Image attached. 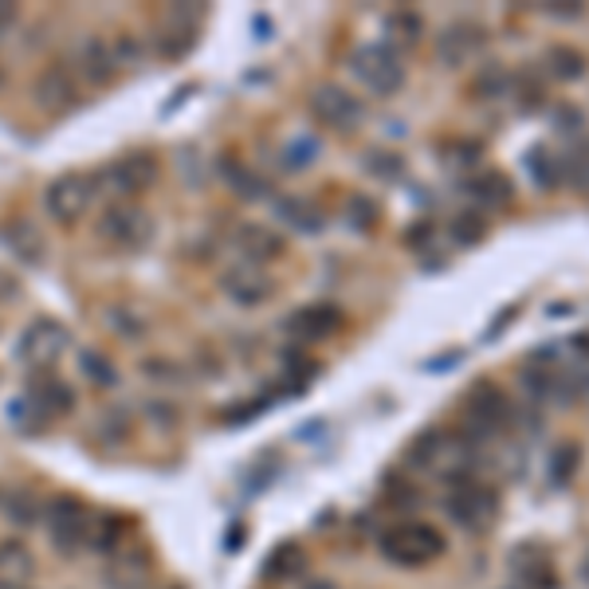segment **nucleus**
Here are the masks:
<instances>
[{"mask_svg":"<svg viewBox=\"0 0 589 589\" xmlns=\"http://www.w3.org/2000/svg\"><path fill=\"white\" fill-rule=\"evenodd\" d=\"M377 551H382L385 562L401 566V570H421V566H432L440 554L449 551L444 534L432 523H421V519H409V523H397L377 539Z\"/></svg>","mask_w":589,"mask_h":589,"instance_id":"1","label":"nucleus"},{"mask_svg":"<svg viewBox=\"0 0 589 589\" xmlns=\"http://www.w3.org/2000/svg\"><path fill=\"white\" fill-rule=\"evenodd\" d=\"M444 514H449L460 531H468V534L496 531L499 491L496 487L479 484V479H460V484L449 487V496H444Z\"/></svg>","mask_w":589,"mask_h":589,"instance_id":"2","label":"nucleus"},{"mask_svg":"<svg viewBox=\"0 0 589 589\" xmlns=\"http://www.w3.org/2000/svg\"><path fill=\"white\" fill-rule=\"evenodd\" d=\"M94 236L114 252H141L154 240V216L134 201H118V205L103 208Z\"/></svg>","mask_w":589,"mask_h":589,"instance_id":"3","label":"nucleus"},{"mask_svg":"<svg viewBox=\"0 0 589 589\" xmlns=\"http://www.w3.org/2000/svg\"><path fill=\"white\" fill-rule=\"evenodd\" d=\"M350 71L377 99H389L405 87V64L389 44H362L350 56Z\"/></svg>","mask_w":589,"mask_h":589,"instance_id":"4","label":"nucleus"},{"mask_svg":"<svg viewBox=\"0 0 589 589\" xmlns=\"http://www.w3.org/2000/svg\"><path fill=\"white\" fill-rule=\"evenodd\" d=\"M94 196H99V185L91 173H64L44 189V208L56 225H76L91 213Z\"/></svg>","mask_w":589,"mask_h":589,"instance_id":"5","label":"nucleus"},{"mask_svg":"<svg viewBox=\"0 0 589 589\" xmlns=\"http://www.w3.org/2000/svg\"><path fill=\"white\" fill-rule=\"evenodd\" d=\"M67 347H71V330L56 318H36L24 335H20V362L39 370V374H52L59 362H64Z\"/></svg>","mask_w":589,"mask_h":589,"instance_id":"6","label":"nucleus"},{"mask_svg":"<svg viewBox=\"0 0 589 589\" xmlns=\"http://www.w3.org/2000/svg\"><path fill=\"white\" fill-rule=\"evenodd\" d=\"M464 409H468V424L476 437H499L514 424V409L507 401V393L487 377L464 393Z\"/></svg>","mask_w":589,"mask_h":589,"instance_id":"7","label":"nucleus"},{"mask_svg":"<svg viewBox=\"0 0 589 589\" xmlns=\"http://www.w3.org/2000/svg\"><path fill=\"white\" fill-rule=\"evenodd\" d=\"M307 106L318 126H327V131H335V134H354L365 118L362 99H354L347 87H338V83H318L315 91H310Z\"/></svg>","mask_w":589,"mask_h":589,"instance_id":"8","label":"nucleus"},{"mask_svg":"<svg viewBox=\"0 0 589 589\" xmlns=\"http://www.w3.org/2000/svg\"><path fill=\"white\" fill-rule=\"evenodd\" d=\"M91 531H94V514L87 503H79V499H56V503L47 507V534H52V543L59 546V551H83V546H91Z\"/></svg>","mask_w":589,"mask_h":589,"instance_id":"9","label":"nucleus"},{"mask_svg":"<svg viewBox=\"0 0 589 589\" xmlns=\"http://www.w3.org/2000/svg\"><path fill=\"white\" fill-rule=\"evenodd\" d=\"M158 181V161L150 154H131V158H118L94 178V185L106 189V196H118V201H131V196L146 193V189Z\"/></svg>","mask_w":589,"mask_h":589,"instance_id":"10","label":"nucleus"},{"mask_svg":"<svg viewBox=\"0 0 589 589\" xmlns=\"http://www.w3.org/2000/svg\"><path fill=\"white\" fill-rule=\"evenodd\" d=\"M342 322H347V315L335 303H307V307H299L283 322V330H287V338L295 347H315V342L335 338L342 330Z\"/></svg>","mask_w":589,"mask_h":589,"instance_id":"11","label":"nucleus"},{"mask_svg":"<svg viewBox=\"0 0 589 589\" xmlns=\"http://www.w3.org/2000/svg\"><path fill=\"white\" fill-rule=\"evenodd\" d=\"M220 291H225V299H233L236 307L256 310L275 295V283H272V275L263 272V268H256V263H233V268H225V275H220Z\"/></svg>","mask_w":589,"mask_h":589,"instance_id":"12","label":"nucleus"},{"mask_svg":"<svg viewBox=\"0 0 589 589\" xmlns=\"http://www.w3.org/2000/svg\"><path fill=\"white\" fill-rule=\"evenodd\" d=\"M484 47H487V32L479 24H472V20H456V24H449L437 36V59L449 71H460V67H468L472 59L484 56Z\"/></svg>","mask_w":589,"mask_h":589,"instance_id":"13","label":"nucleus"},{"mask_svg":"<svg viewBox=\"0 0 589 589\" xmlns=\"http://www.w3.org/2000/svg\"><path fill=\"white\" fill-rule=\"evenodd\" d=\"M32 94H36V106L47 114H64L76 106L79 99V83H76V71L64 64H52L44 67L36 76V87H32Z\"/></svg>","mask_w":589,"mask_h":589,"instance_id":"14","label":"nucleus"},{"mask_svg":"<svg viewBox=\"0 0 589 589\" xmlns=\"http://www.w3.org/2000/svg\"><path fill=\"white\" fill-rule=\"evenodd\" d=\"M511 574L523 581L526 589H554L558 586V570H554V554L539 543H519L511 551Z\"/></svg>","mask_w":589,"mask_h":589,"instance_id":"15","label":"nucleus"},{"mask_svg":"<svg viewBox=\"0 0 589 589\" xmlns=\"http://www.w3.org/2000/svg\"><path fill=\"white\" fill-rule=\"evenodd\" d=\"M233 243H236V252L243 256V263H256V268H260V263H272V260H280L283 256V248H287V243H283V236L275 233L272 225H240L233 233Z\"/></svg>","mask_w":589,"mask_h":589,"instance_id":"16","label":"nucleus"},{"mask_svg":"<svg viewBox=\"0 0 589 589\" xmlns=\"http://www.w3.org/2000/svg\"><path fill=\"white\" fill-rule=\"evenodd\" d=\"M29 405L36 409L39 421H56V417H67V412L76 409V389L59 377L44 374L29 385Z\"/></svg>","mask_w":589,"mask_h":589,"instance_id":"17","label":"nucleus"},{"mask_svg":"<svg viewBox=\"0 0 589 589\" xmlns=\"http://www.w3.org/2000/svg\"><path fill=\"white\" fill-rule=\"evenodd\" d=\"M122 67L118 59H114V47L106 36H87L83 47H79V76L87 79V83L94 87H106L114 76H118Z\"/></svg>","mask_w":589,"mask_h":589,"instance_id":"18","label":"nucleus"},{"mask_svg":"<svg viewBox=\"0 0 589 589\" xmlns=\"http://www.w3.org/2000/svg\"><path fill=\"white\" fill-rule=\"evenodd\" d=\"M36 578V554L20 539L0 543V589H29Z\"/></svg>","mask_w":589,"mask_h":589,"instance_id":"19","label":"nucleus"},{"mask_svg":"<svg viewBox=\"0 0 589 589\" xmlns=\"http://www.w3.org/2000/svg\"><path fill=\"white\" fill-rule=\"evenodd\" d=\"M468 193L476 205L484 208H511L514 205V185L503 169H484L468 181Z\"/></svg>","mask_w":589,"mask_h":589,"instance_id":"20","label":"nucleus"},{"mask_svg":"<svg viewBox=\"0 0 589 589\" xmlns=\"http://www.w3.org/2000/svg\"><path fill=\"white\" fill-rule=\"evenodd\" d=\"M275 216L303 236H318L327 228L322 225V213H318L315 201H307V196H283V201H275Z\"/></svg>","mask_w":589,"mask_h":589,"instance_id":"21","label":"nucleus"},{"mask_svg":"<svg viewBox=\"0 0 589 589\" xmlns=\"http://www.w3.org/2000/svg\"><path fill=\"white\" fill-rule=\"evenodd\" d=\"M103 322L122 338V342H141V338L150 335V327H154L150 318L141 315L138 307H131V303H114V307H106Z\"/></svg>","mask_w":589,"mask_h":589,"instance_id":"22","label":"nucleus"},{"mask_svg":"<svg viewBox=\"0 0 589 589\" xmlns=\"http://www.w3.org/2000/svg\"><path fill=\"white\" fill-rule=\"evenodd\" d=\"M0 240H4V248H9L16 260H24V263L44 260V240H39L36 228L24 225V220H12V225L0 228Z\"/></svg>","mask_w":589,"mask_h":589,"instance_id":"23","label":"nucleus"},{"mask_svg":"<svg viewBox=\"0 0 589 589\" xmlns=\"http://www.w3.org/2000/svg\"><path fill=\"white\" fill-rule=\"evenodd\" d=\"M449 429H424L421 437L412 440L409 452H405V460H409L412 468H424V472H437L440 456H444V449H449Z\"/></svg>","mask_w":589,"mask_h":589,"instance_id":"24","label":"nucleus"},{"mask_svg":"<svg viewBox=\"0 0 589 589\" xmlns=\"http://www.w3.org/2000/svg\"><path fill=\"white\" fill-rule=\"evenodd\" d=\"M511 87H514V79H511V71H507V67L487 64V67H479L476 76H472L468 94H476V99H484V103H496V99H507V94H511Z\"/></svg>","mask_w":589,"mask_h":589,"instance_id":"25","label":"nucleus"},{"mask_svg":"<svg viewBox=\"0 0 589 589\" xmlns=\"http://www.w3.org/2000/svg\"><path fill=\"white\" fill-rule=\"evenodd\" d=\"M303 570H307V551L299 543L275 546L272 558H268V578L272 581H295Z\"/></svg>","mask_w":589,"mask_h":589,"instance_id":"26","label":"nucleus"},{"mask_svg":"<svg viewBox=\"0 0 589 589\" xmlns=\"http://www.w3.org/2000/svg\"><path fill=\"white\" fill-rule=\"evenodd\" d=\"M79 374L91 382L94 389H114L118 385V365L103 354V350H79Z\"/></svg>","mask_w":589,"mask_h":589,"instance_id":"27","label":"nucleus"},{"mask_svg":"<svg viewBox=\"0 0 589 589\" xmlns=\"http://www.w3.org/2000/svg\"><path fill=\"white\" fill-rule=\"evenodd\" d=\"M154 47H158L166 59L185 56L189 47H193V24H189V20H181V16H169L166 24H161L158 39H154Z\"/></svg>","mask_w":589,"mask_h":589,"instance_id":"28","label":"nucleus"},{"mask_svg":"<svg viewBox=\"0 0 589 589\" xmlns=\"http://www.w3.org/2000/svg\"><path fill=\"white\" fill-rule=\"evenodd\" d=\"M141 377L146 382H154V385H185L189 377H193V370H189L185 362H178V358H166V354H158V358H141Z\"/></svg>","mask_w":589,"mask_h":589,"instance_id":"29","label":"nucleus"},{"mask_svg":"<svg viewBox=\"0 0 589 589\" xmlns=\"http://www.w3.org/2000/svg\"><path fill=\"white\" fill-rule=\"evenodd\" d=\"M225 181L236 196H243V201H260V196L272 193L268 181H263L252 166H240V161H225Z\"/></svg>","mask_w":589,"mask_h":589,"instance_id":"30","label":"nucleus"},{"mask_svg":"<svg viewBox=\"0 0 589 589\" xmlns=\"http://www.w3.org/2000/svg\"><path fill=\"white\" fill-rule=\"evenodd\" d=\"M546 64H551L554 79H562V83H578L589 67L578 47H566V44H554L551 52H546Z\"/></svg>","mask_w":589,"mask_h":589,"instance_id":"31","label":"nucleus"},{"mask_svg":"<svg viewBox=\"0 0 589 589\" xmlns=\"http://www.w3.org/2000/svg\"><path fill=\"white\" fill-rule=\"evenodd\" d=\"M385 32L393 36V44L417 47V44H421L424 20L417 16V12H409V9H397V12H389V20H385ZM393 44H389V47H393Z\"/></svg>","mask_w":589,"mask_h":589,"instance_id":"32","label":"nucleus"},{"mask_svg":"<svg viewBox=\"0 0 589 589\" xmlns=\"http://www.w3.org/2000/svg\"><path fill=\"white\" fill-rule=\"evenodd\" d=\"M578 468H581V444L578 440H566V444H558L554 449V456H551V479L558 487H566L574 476H578Z\"/></svg>","mask_w":589,"mask_h":589,"instance_id":"33","label":"nucleus"},{"mask_svg":"<svg viewBox=\"0 0 589 589\" xmlns=\"http://www.w3.org/2000/svg\"><path fill=\"white\" fill-rule=\"evenodd\" d=\"M134 421L126 409H103L99 412V421H94V437L103 440V444H122V440L131 437Z\"/></svg>","mask_w":589,"mask_h":589,"instance_id":"34","label":"nucleus"},{"mask_svg":"<svg viewBox=\"0 0 589 589\" xmlns=\"http://www.w3.org/2000/svg\"><path fill=\"white\" fill-rule=\"evenodd\" d=\"M526 173H531L534 185L546 189V193H551V189L562 181L558 161H551V154H546L543 146H534V150H526Z\"/></svg>","mask_w":589,"mask_h":589,"instance_id":"35","label":"nucleus"},{"mask_svg":"<svg viewBox=\"0 0 589 589\" xmlns=\"http://www.w3.org/2000/svg\"><path fill=\"white\" fill-rule=\"evenodd\" d=\"M377 216H382V208H377L374 196L354 193L347 201V225L354 228V233H370V228L377 225Z\"/></svg>","mask_w":589,"mask_h":589,"instance_id":"36","label":"nucleus"},{"mask_svg":"<svg viewBox=\"0 0 589 589\" xmlns=\"http://www.w3.org/2000/svg\"><path fill=\"white\" fill-rule=\"evenodd\" d=\"M452 240L460 243V248H472V243H484L487 236V220L479 213H460L456 220L449 225Z\"/></svg>","mask_w":589,"mask_h":589,"instance_id":"37","label":"nucleus"},{"mask_svg":"<svg viewBox=\"0 0 589 589\" xmlns=\"http://www.w3.org/2000/svg\"><path fill=\"white\" fill-rule=\"evenodd\" d=\"M365 169H370L377 181H393V178H401V158L385 150H370L365 154Z\"/></svg>","mask_w":589,"mask_h":589,"instance_id":"38","label":"nucleus"},{"mask_svg":"<svg viewBox=\"0 0 589 589\" xmlns=\"http://www.w3.org/2000/svg\"><path fill=\"white\" fill-rule=\"evenodd\" d=\"M114 47V59H118V67H134L141 56H146V47H141V39L134 36V32H122L118 39H111Z\"/></svg>","mask_w":589,"mask_h":589,"instance_id":"39","label":"nucleus"},{"mask_svg":"<svg viewBox=\"0 0 589 589\" xmlns=\"http://www.w3.org/2000/svg\"><path fill=\"white\" fill-rule=\"evenodd\" d=\"M146 412H150V424H158L161 432H173L181 424V409L173 401H150Z\"/></svg>","mask_w":589,"mask_h":589,"instance_id":"40","label":"nucleus"},{"mask_svg":"<svg viewBox=\"0 0 589 589\" xmlns=\"http://www.w3.org/2000/svg\"><path fill=\"white\" fill-rule=\"evenodd\" d=\"M554 126H558L562 134H578L581 126H586V118H581L578 106H558V111H554Z\"/></svg>","mask_w":589,"mask_h":589,"instance_id":"41","label":"nucleus"},{"mask_svg":"<svg viewBox=\"0 0 589 589\" xmlns=\"http://www.w3.org/2000/svg\"><path fill=\"white\" fill-rule=\"evenodd\" d=\"M543 16H551V20H581V16H586V4H570V9H554V4H543Z\"/></svg>","mask_w":589,"mask_h":589,"instance_id":"42","label":"nucleus"},{"mask_svg":"<svg viewBox=\"0 0 589 589\" xmlns=\"http://www.w3.org/2000/svg\"><path fill=\"white\" fill-rule=\"evenodd\" d=\"M12 16H16V9H12V4H4V9H0V29H4V24H12Z\"/></svg>","mask_w":589,"mask_h":589,"instance_id":"43","label":"nucleus"},{"mask_svg":"<svg viewBox=\"0 0 589 589\" xmlns=\"http://www.w3.org/2000/svg\"><path fill=\"white\" fill-rule=\"evenodd\" d=\"M303 589H338L335 581H327V578H315L310 586H303Z\"/></svg>","mask_w":589,"mask_h":589,"instance_id":"44","label":"nucleus"},{"mask_svg":"<svg viewBox=\"0 0 589 589\" xmlns=\"http://www.w3.org/2000/svg\"><path fill=\"white\" fill-rule=\"evenodd\" d=\"M574 347H589V335H578V338H574Z\"/></svg>","mask_w":589,"mask_h":589,"instance_id":"45","label":"nucleus"},{"mask_svg":"<svg viewBox=\"0 0 589 589\" xmlns=\"http://www.w3.org/2000/svg\"><path fill=\"white\" fill-rule=\"evenodd\" d=\"M581 578H586V581H589V558H586V562H581Z\"/></svg>","mask_w":589,"mask_h":589,"instance_id":"46","label":"nucleus"}]
</instances>
